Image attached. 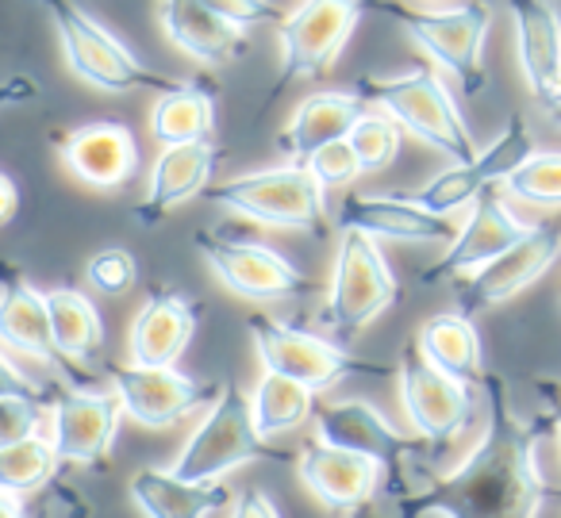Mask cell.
<instances>
[{"instance_id": "15", "label": "cell", "mask_w": 561, "mask_h": 518, "mask_svg": "<svg viewBox=\"0 0 561 518\" xmlns=\"http://www.w3.org/2000/svg\"><path fill=\"white\" fill-rule=\"evenodd\" d=\"M530 227H523L519 219L512 216L504 200L496 193H481L469 208L466 223L458 227L450 242H446L443 257H438L431 269H423V285H438V280H454V277H469L481 265H489L492 257H500L507 246L527 234Z\"/></svg>"}, {"instance_id": "23", "label": "cell", "mask_w": 561, "mask_h": 518, "mask_svg": "<svg viewBox=\"0 0 561 518\" xmlns=\"http://www.w3.org/2000/svg\"><path fill=\"white\" fill-rule=\"evenodd\" d=\"M196 331V308L178 292H150L135 311L127 349L135 365H178Z\"/></svg>"}, {"instance_id": "16", "label": "cell", "mask_w": 561, "mask_h": 518, "mask_svg": "<svg viewBox=\"0 0 561 518\" xmlns=\"http://www.w3.org/2000/svg\"><path fill=\"white\" fill-rule=\"evenodd\" d=\"M316 438L323 446L351 449L369 461H377L385 472H400L412 453V441L400 434V426L389 423V415L374 407L366 400H343V403H316L312 411Z\"/></svg>"}, {"instance_id": "18", "label": "cell", "mask_w": 561, "mask_h": 518, "mask_svg": "<svg viewBox=\"0 0 561 518\" xmlns=\"http://www.w3.org/2000/svg\"><path fill=\"white\" fill-rule=\"evenodd\" d=\"M119 418L124 407L116 392H62L50 411V446L58 461H104L116 441Z\"/></svg>"}, {"instance_id": "46", "label": "cell", "mask_w": 561, "mask_h": 518, "mask_svg": "<svg viewBox=\"0 0 561 518\" xmlns=\"http://www.w3.org/2000/svg\"><path fill=\"white\" fill-rule=\"evenodd\" d=\"M553 418H561V395H558V403H553Z\"/></svg>"}, {"instance_id": "27", "label": "cell", "mask_w": 561, "mask_h": 518, "mask_svg": "<svg viewBox=\"0 0 561 518\" xmlns=\"http://www.w3.org/2000/svg\"><path fill=\"white\" fill-rule=\"evenodd\" d=\"M366 108L369 104L354 93H316L297 104L289 127L280 131L277 142L289 150L293 158H312L316 150L328 147V142L346 139Z\"/></svg>"}, {"instance_id": "44", "label": "cell", "mask_w": 561, "mask_h": 518, "mask_svg": "<svg viewBox=\"0 0 561 518\" xmlns=\"http://www.w3.org/2000/svg\"><path fill=\"white\" fill-rule=\"evenodd\" d=\"M354 518H381V515H377V510H369V507H362V510H358V515H354Z\"/></svg>"}, {"instance_id": "22", "label": "cell", "mask_w": 561, "mask_h": 518, "mask_svg": "<svg viewBox=\"0 0 561 518\" xmlns=\"http://www.w3.org/2000/svg\"><path fill=\"white\" fill-rule=\"evenodd\" d=\"M62 158L93 188H119L139 170V147L124 124H85L66 135Z\"/></svg>"}, {"instance_id": "30", "label": "cell", "mask_w": 561, "mask_h": 518, "mask_svg": "<svg viewBox=\"0 0 561 518\" xmlns=\"http://www.w3.org/2000/svg\"><path fill=\"white\" fill-rule=\"evenodd\" d=\"M150 131L162 147H178V142L211 139L216 131V101L204 93L201 85H178L162 93L150 112Z\"/></svg>"}, {"instance_id": "8", "label": "cell", "mask_w": 561, "mask_h": 518, "mask_svg": "<svg viewBox=\"0 0 561 518\" xmlns=\"http://www.w3.org/2000/svg\"><path fill=\"white\" fill-rule=\"evenodd\" d=\"M400 296V285L385 262L377 239L366 231H343L335 257V277L328 288V323L343 342L358 338L381 311Z\"/></svg>"}, {"instance_id": "48", "label": "cell", "mask_w": 561, "mask_h": 518, "mask_svg": "<svg viewBox=\"0 0 561 518\" xmlns=\"http://www.w3.org/2000/svg\"><path fill=\"white\" fill-rule=\"evenodd\" d=\"M553 430H558V441H561V418H553Z\"/></svg>"}, {"instance_id": "37", "label": "cell", "mask_w": 561, "mask_h": 518, "mask_svg": "<svg viewBox=\"0 0 561 518\" xmlns=\"http://www.w3.org/2000/svg\"><path fill=\"white\" fill-rule=\"evenodd\" d=\"M204 9L216 20H224L234 32H250V27H265V24H280L285 12L273 0H201Z\"/></svg>"}, {"instance_id": "19", "label": "cell", "mask_w": 561, "mask_h": 518, "mask_svg": "<svg viewBox=\"0 0 561 518\" xmlns=\"http://www.w3.org/2000/svg\"><path fill=\"white\" fill-rule=\"evenodd\" d=\"M515 55L530 96L542 108H561V20L550 0H507Z\"/></svg>"}, {"instance_id": "9", "label": "cell", "mask_w": 561, "mask_h": 518, "mask_svg": "<svg viewBox=\"0 0 561 518\" xmlns=\"http://www.w3.org/2000/svg\"><path fill=\"white\" fill-rule=\"evenodd\" d=\"M250 338L257 346L265 372H277V377H289L297 384L323 392V388L339 384L343 377H369V372H385L381 365L358 361L354 354H346L339 342H328L312 331H300V326L280 323L270 315H250Z\"/></svg>"}, {"instance_id": "4", "label": "cell", "mask_w": 561, "mask_h": 518, "mask_svg": "<svg viewBox=\"0 0 561 518\" xmlns=\"http://www.w3.org/2000/svg\"><path fill=\"white\" fill-rule=\"evenodd\" d=\"M208 196L224 211H234L250 223L305 231L316 239L328 234V200L305 165H270V170L239 173V177L219 181Z\"/></svg>"}, {"instance_id": "17", "label": "cell", "mask_w": 561, "mask_h": 518, "mask_svg": "<svg viewBox=\"0 0 561 518\" xmlns=\"http://www.w3.org/2000/svg\"><path fill=\"white\" fill-rule=\"evenodd\" d=\"M339 227L343 231H366L369 239H392V242H420V246H435V242H450L458 227L446 216L423 208L415 196L397 193H354L339 208Z\"/></svg>"}, {"instance_id": "39", "label": "cell", "mask_w": 561, "mask_h": 518, "mask_svg": "<svg viewBox=\"0 0 561 518\" xmlns=\"http://www.w3.org/2000/svg\"><path fill=\"white\" fill-rule=\"evenodd\" d=\"M43 85L27 73H12V78H0V108H20L27 101H39Z\"/></svg>"}, {"instance_id": "45", "label": "cell", "mask_w": 561, "mask_h": 518, "mask_svg": "<svg viewBox=\"0 0 561 518\" xmlns=\"http://www.w3.org/2000/svg\"><path fill=\"white\" fill-rule=\"evenodd\" d=\"M550 119H553V124L561 127V108H553V112H550Z\"/></svg>"}, {"instance_id": "1", "label": "cell", "mask_w": 561, "mask_h": 518, "mask_svg": "<svg viewBox=\"0 0 561 518\" xmlns=\"http://www.w3.org/2000/svg\"><path fill=\"white\" fill-rule=\"evenodd\" d=\"M484 430L450 476L400 499V518H538L550 487L538 469V430L512 407L504 377H481Z\"/></svg>"}, {"instance_id": "38", "label": "cell", "mask_w": 561, "mask_h": 518, "mask_svg": "<svg viewBox=\"0 0 561 518\" xmlns=\"http://www.w3.org/2000/svg\"><path fill=\"white\" fill-rule=\"evenodd\" d=\"M39 426V400H0V446L27 438Z\"/></svg>"}, {"instance_id": "11", "label": "cell", "mask_w": 561, "mask_h": 518, "mask_svg": "<svg viewBox=\"0 0 561 518\" xmlns=\"http://www.w3.org/2000/svg\"><path fill=\"white\" fill-rule=\"evenodd\" d=\"M561 257V223H538L523 234L515 246H507L500 257H492L489 265H481L477 273L461 277L458 285V311L461 315H477V311L500 308V303L515 300L519 292H527L546 269Z\"/></svg>"}, {"instance_id": "25", "label": "cell", "mask_w": 561, "mask_h": 518, "mask_svg": "<svg viewBox=\"0 0 561 518\" xmlns=\"http://www.w3.org/2000/svg\"><path fill=\"white\" fill-rule=\"evenodd\" d=\"M162 32L201 66H227L247 55V32L227 27L201 0H162Z\"/></svg>"}, {"instance_id": "36", "label": "cell", "mask_w": 561, "mask_h": 518, "mask_svg": "<svg viewBox=\"0 0 561 518\" xmlns=\"http://www.w3.org/2000/svg\"><path fill=\"white\" fill-rule=\"evenodd\" d=\"M139 269H135V254L124 246H108V250H96L85 265V280L96 288V292H108V296H119L135 285Z\"/></svg>"}, {"instance_id": "21", "label": "cell", "mask_w": 561, "mask_h": 518, "mask_svg": "<svg viewBox=\"0 0 561 518\" xmlns=\"http://www.w3.org/2000/svg\"><path fill=\"white\" fill-rule=\"evenodd\" d=\"M297 464H300L305 487L328 510L369 507L385 476V469L377 461H369V457H362V453H351V449L323 446V441L308 446Z\"/></svg>"}, {"instance_id": "26", "label": "cell", "mask_w": 561, "mask_h": 518, "mask_svg": "<svg viewBox=\"0 0 561 518\" xmlns=\"http://www.w3.org/2000/svg\"><path fill=\"white\" fill-rule=\"evenodd\" d=\"M0 342H4L12 354L32 357V361L47 365V369L58 365L47 300H43L39 288H32L20 277L0 280Z\"/></svg>"}, {"instance_id": "10", "label": "cell", "mask_w": 561, "mask_h": 518, "mask_svg": "<svg viewBox=\"0 0 561 518\" xmlns=\"http://www.w3.org/2000/svg\"><path fill=\"white\" fill-rule=\"evenodd\" d=\"M530 154H535V135H530L527 119L512 116L507 127L489 142V147L477 150V154L466 158V162H454L450 170L435 173V177L415 193V200H420L427 211H435V216L450 219L454 211L473 208L477 196L489 193L492 185H504Z\"/></svg>"}, {"instance_id": "47", "label": "cell", "mask_w": 561, "mask_h": 518, "mask_svg": "<svg viewBox=\"0 0 561 518\" xmlns=\"http://www.w3.org/2000/svg\"><path fill=\"white\" fill-rule=\"evenodd\" d=\"M550 499H558V503H561V487H550Z\"/></svg>"}, {"instance_id": "13", "label": "cell", "mask_w": 561, "mask_h": 518, "mask_svg": "<svg viewBox=\"0 0 561 518\" xmlns=\"http://www.w3.org/2000/svg\"><path fill=\"white\" fill-rule=\"evenodd\" d=\"M196 250L204 254L208 269L219 277V285L231 288L242 300H289V296L308 292V277L280 257L277 250L262 246V242H242L227 239V234L201 231L196 234Z\"/></svg>"}, {"instance_id": "32", "label": "cell", "mask_w": 561, "mask_h": 518, "mask_svg": "<svg viewBox=\"0 0 561 518\" xmlns=\"http://www.w3.org/2000/svg\"><path fill=\"white\" fill-rule=\"evenodd\" d=\"M58 453L47 438H39V430L16 438L9 446H0V495H32L55 476Z\"/></svg>"}, {"instance_id": "6", "label": "cell", "mask_w": 561, "mask_h": 518, "mask_svg": "<svg viewBox=\"0 0 561 518\" xmlns=\"http://www.w3.org/2000/svg\"><path fill=\"white\" fill-rule=\"evenodd\" d=\"M262 457H277V453L254 430L247 392L227 380L216 400L208 403V415L201 418V426L181 446L170 472L181 480H219L239 469V464L262 461Z\"/></svg>"}, {"instance_id": "29", "label": "cell", "mask_w": 561, "mask_h": 518, "mask_svg": "<svg viewBox=\"0 0 561 518\" xmlns=\"http://www.w3.org/2000/svg\"><path fill=\"white\" fill-rule=\"evenodd\" d=\"M43 300H47L58 357L62 361H89L104 346V323L96 303L78 288H47Z\"/></svg>"}, {"instance_id": "33", "label": "cell", "mask_w": 561, "mask_h": 518, "mask_svg": "<svg viewBox=\"0 0 561 518\" xmlns=\"http://www.w3.org/2000/svg\"><path fill=\"white\" fill-rule=\"evenodd\" d=\"M504 185H507V193L523 204L561 208V154L558 150H535Z\"/></svg>"}, {"instance_id": "20", "label": "cell", "mask_w": 561, "mask_h": 518, "mask_svg": "<svg viewBox=\"0 0 561 518\" xmlns=\"http://www.w3.org/2000/svg\"><path fill=\"white\" fill-rule=\"evenodd\" d=\"M219 142L216 139H196V142H178V147H165L162 154L154 158V170H150L147 181V196L135 208V219L139 223H158L165 219L173 208H181L185 200L204 193L211 170L219 162Z\"/></svg>"}, {"instance_id": "41", "label": "cell", "mask_w": 561, "mask_h": 518, "mask_svg": "<svg viewBox=\"0 0 561 518\" xmlns=\"http://www.w3.org/2000/svg\"><path fill=\"white\" fill-rule=\"evenodd\" d=\"M0 400H39V388L0 354Z\"/></svg>"}, {"instance_id": "34", "label": "cell", "mask_w": 561, "mask_h": 518, "mask_svg": "<svg viewBox=\"0 0 561 518\" xmlns=\"http://www.w3.org/2000/svg\"><path fill=\"white\" fill-rule=\"evenodd\" d=\"M346 142H351V150L358 154L362 170L366 173H377V170H389L392 162H397L400 154V127L392 124L385 112H362V119L351 127V135H346Z\"/></svg>"}, {"instance_id": "31", "label": "cell", "mask_w": 561, "mask_h": 518, "mask_svg": "<svg viewBox=\"0 0 561 518\" xmlns=\"http://www.w3.org/2000/svg\"><path fill=\"white\" fill-rule=\"evenodd\" d=\"M316 411V392L289 377H277V372H262L254 388V400H250V415H254V430L262 438H280V434L297 430L312 418Z\"/></svg>"}, {"instance_id": "40", "label": "cell", "mask_w": 561, "mask_h": 518, "mask_svg": "<svg viewBox=\"0 0 561 518\" xmlns=\"http://www.w3.org/2000/svg\"><path fill=\"white\" fill-rule=\"evenodd\" d=\"M227 518H280V510L270 495L257 492V487H250V492H242L239 499H231Z\"/></svg>"}, {"instance_id": "2", "label": "cell", "mask_w": 561, "mask_h": 518, "mask_svg": "<svg viewBox=\"0 0 561 518\" xmlns=\"http://www.w3.org/2000/svg\"><path fill=\"white\" fill-rule=\"evenodd\" d=\"M354 96H362L369 108H381L400 131H408L450 162H466L477 154L473 135H469L450 89L431 70L397 73V78H362L354 85Z\"/></svg>"}, {"instance_id": "43", "label": "cell", "mask_w": 561, "mask_h": 518, "mask_svg": "<svg viewBox=\"0 0 561 518\" xmlns=\"http://www.w3.org/2000/svg\"><path fill=\"white\" fill-rule=\"evenodd\" d=\"M0 518H27L16 495H0Z\"/></svg>"}, {"instance_id": "28", "label": "cell", "mask_w": 561, "mask_h": 518, "mask_svg": "<svg viewBox=\"0 0 561 518\" xmlns=\"http://www.w3.org/2000/svg\"><path fill=\"white\" fill-rule=\"evenodd\" d=\"M415 346L423 349L435 369H443L446 377H454L458 384H481V334H477L473 319L461 311H443L431 315L415 334Z\"/></svg>"}, {"instance_id": "5", "label": "cell", "mask_w": 561, "mask_h": 518, "mask_svg": "<svg viewBox=\"0 0 561 518\" xmlns=\"http://www.w3.org/2000/svg\"><path fill=\"white\" fill-rule=\"evenodd\" d=\"M374 9L389 12L392 24L404 27V35L423 50L427 58H435L450 78H458V85L466 89V96L484 89V35L492 27V9L484 0H469L458 9H404V4H374Z\"/></svg>"}, {"instance_id": "35", "label": "cell", "mask_w": 561, "mask_h": 518, "mask_svg": "<svg viewBox=\"0 0 561 518\" xmlns=\"http://www.w3.org/2000/svg\"><path fill=\"white\" fill-rule=\"evenodd\" d=\"M305 170L316 177V185L328 193V188H351L354 181L362 177V162L358 154L351 150V142L339 139V142H328V147H320L312 158H305Z\"/></svg>"}, {"instance_id": "7", "label": "cell", "mask_w": 561, "mask_h": 518, "mask_svg": "<svg viewBox=\"0 0 561 518\" xmlns=\"http://www.w3.org/2000/svg\"><path fill=\"white\" fill-rule=\"evenodd\" d=\"M366 0H305L277 24L280 39V78L273 96L308 78H323L351 43Z\"/></svg>"}, {"instance_id": "24", "label": "cell", "mask_w": 561, "mask_h": 518, "mask_svg": "<svg viewBox=\"0 0 561 518\" xmlns=\"http://www.w3.org/2000/svg\"><path fill=\"white\" fill-rule=\"evenodd\" d=\"M127 492L147 518H211L231 503L219 480H181L170 469H139Z\"/></svg>"}, {"instance_id": "49", "label": "cell", "mask_w": 561, "mask_h": 518, "mask_svg": "<svg viewBox=\"0 0 561 518\" xmlns=\"http://www.w3.org/2000/svg\"><path fill=\"white\" fill-rule=\"evenodd\" d=\"M427 4H435V0H427Z\"/></svg>"}, {"instance_id": "12", "label": "cell", "mask_w": 561, "mask_h": 518, "mask_svg": "<svg viewBox=\"0 0 561 518\" xmlns=\"http://www.w3.org/2000/svg\"><path fill=\"white\" fill-rule=\"evenodd\" d=\"M112 392H116L119 407L127 418L150 430H165V426L181 423L188 411L204 407L219 395L216 384L196 380L178 372L173 365H112L108 372Z\"/></svg>"}, {"instance_id": "14", "label": "cell", "mask_w": 561, "mask_h": 518, "mask_svg": "<svg viewBox=\"0 0 561 518\" xmlns=\"http://www.w3.org/2000/svg\"><path fill=\"white\" fill-rule=\"evenodd\" d=\"M400 403H404V415L412 423V430L423 441H450L461 426L473 415V395L466 384H458L454 377H446L443 369L423 357V349L415 346V338L404 346L400 357Z\"/></svg>"}, {"instance_id": "42", "label": "cell", "mask_w": 561, "mask_h": 518, "mask_svg": "<svg viewBox=\"0 0 561 518\" xmlns=\"http://www.w3.org/2000/svg\"><path fill=\"white\" fill-rule=\"evenodd\" d=\"M16 208H20L16 185H12V177H4V173H0V223H9V219L16 216Z\"/></svg>"}, {"instance_id": "3", "label": "cell", "mask_w": 561, "mask_h": 518, "mask_svg": "<svg viewBox=\"0 0 561 518\" xmlns=\"http://www.w3.org/2000/svg\"><path fill=\"white\" fill-rule=\"evenodd\" d=\"M43 12L50 16L62 43L66 66L78 73L81 81H89L101 93H170L181 81L162 78V73L147 70L108 27L96 16H89L78 0H35Z\"/></svg>"}]
</instances>
